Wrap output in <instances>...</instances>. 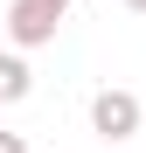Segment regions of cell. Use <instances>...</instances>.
Instances as JSON below:
<instances>
[{"label": "cell", "mask_w": 146, "mask_h": 153, "mask_svg": "<svg viewBox=\"0 0 146 153\" xmlns=\"http://www.w3.org/2000/svg\"><path fill=\"white\" fill-rule=\"evenodd\" d=\"M63 14H70V0H14L7 7V28H14L21 49H35V42H56Z\"/></svg>", "instance_id": "obj_1"}, {"label": "cell", "mask_w": 146, "mask_h": 153, "mask_svg": "<svg viewBox=\"0 0 146 153\" xmlns=\"http://www.w3.org/2000/svg\"><path fill=\"white\" fill-rule=\"evenodd\" d=\"M21 97H28V63L0 56V105H21Z\"/></svg>", "instance_id": "obj_3"}, {"label": "cell", "mask_w": 146, "mask_h": 153, "mask_svg": "<svg viewBox=\"0 0 146 153\" xmlns=\"http://www.w3.org/2000/svg\"><path fill=\"white\" fill-rule=\"evenodd\" d=\"M125 7H132V14H146V0H125Z\"/></svg>", "instance_id": "obj_5"}, {"label": "cell", "mask_w": 146, "mask_h": 153, "mask_svg": "<svg viewBox=\"0 0 146 153\" xmlns=\"http://www.w3.org/2000/svg\"><path fill=\"white\" fill-rule=\"evenodd\" d=\"M0 153H28V139L21 132H0Z\"/></svg>", "instance_id": "obj_4"}, {"label": "cell", "mask_w": 146, "mask_h": 153, "mask_svg": "<svg viewBox=\"0 0 146 153\" xmlns=\"http://www.w3.org/2000/svg\"><path fill=\"white\" fill-rule=\"evenodd\" d=\"M90 132L111 139V146L132 139V132H139V97H132V91H97V97H90Z\"/></svg>", "instance_id": "obj_2"}]
</instances>
